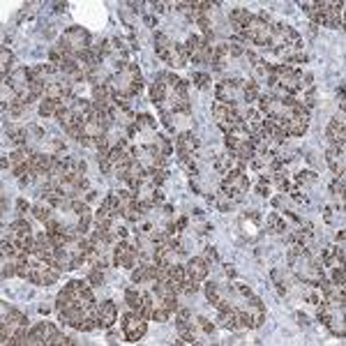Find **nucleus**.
<instances>
[{
    "mask_svg": "<svg viewBox=\"0 0 346 346\" xmlns=\"http://www.w3.org/2000/svg\"><path fill=\"white\" fill-rule=\"evenodd\" d=\"M247 190H249V178H247L245 171L235 169V171L224 173V180H222V194L229 196L233 203H240L242 198H245V194H247Z\"/></svg>",
    "mask_w": 346,
    "mask_h": 346,
    "instance_id": "1",
    "label": "nucleus"
},
{
    "mask_svg": "<svg viewBox=\"0 0 346 346\" xmlns=\"http://www.w3.org/2000/svg\"><path fill=\"white\" fill-rule=\"evenodd\" d=\"M113 266H120L125 270H132L139 266V249L134 245H129L127 240H118L113 245Z\"/></svg>",
    "mask_w": 346,
    "mask_h": 346,
    "instance_id": "2",
    "label": "nucleus"
},
{
    "mask_svg": "<svg viewBox=\"0 0 346 346\" xmlns=\"http://www.w3.org/2000/svg\"><path fill=\"white\" fill-rule=\"evenodd\" d=\"M148 332V321L141 318L136 311H129L122 316V335L127 342H141Z\"/></svg>",
    "mask_w": 346,
    "mask_h": 346,
    "instance_id": "3",
    "label": "nucleus"
},
{
    "mask_svg": "<svg viewBox=\"0 0 346 346\" xmlns=\"http://www.w3.org/2000/svg\"><path fill=\"white\" fill-rule=\"evenodd\" d=\"M60 42H65L67 46H70L74 53H81V51L90 49V33L85 28H81V26H70V28L63 33V37H60Z\"/></svg>",
    "mask_w": 346,
    "mask_h": 346,
    "instance_id": "4",
    "label": "nucleus"
},
{
    "mask_svg": "<svg viewBox=\"0 0 346 346\" xmlns=\"http://www.w3.org/2000/svg\"><path fill=\"white\" fill-rule=\"evenodd\" d=\"M325 136H328L330 146H346V118H344V113L335 115V118L328 122Z\"/></svg>",
    "mask_w": 346,
    "mask_h": 346,
    "instance_id": "5",
    "label": "nucleus"
},
{
    "mask_svg": "<svg viewBox=\"0 0 346 346\" xmlns=\"http://www.w3.org/2000/svg\"><path fill=\"white\" fill-rule=\"evenodd\" d=\"M198 139L192 132H183V134H178L176 139V153H178V159L183 162V159H187V157H192L194 153L198 150Z\"/></svg>",
    "mask_w": 346,
    "mask_h": 346,
    "instance_id": "6",
    "label": "nucleus"
},
{
    "mask_svg": "<svg viewBox=\"0 0 346 346\" xmlns=\"http://www.w3.org/2000/svg\"><path fill=\"white\" fill-rule=\"evenodd\" d=\"M58 332V328L49 321H42V323H37L35 328H30L28 330V344H46L49 346V339L53 337Z\"/></svg>",
    "mask_w": 346,
    "mask_h": 346,
    "instance_id": "7",
    "label": "nucleus"
},
{
    "mask_svg": "<svg viewBox=\"0 0 346 346\" xmlns=\"http://www.w3.org/2000/svg\"><path fill=\"white\" fill-rule=\"evenodd\" d=\"M185 270H187V279L205 282V277H208V272H210V263L205 261L203 256H192L190 261L185 263Z\"/></svg>",
    "mask_w": 346,
    "mask_h": 346,
    "instance_id": "8",
    "label": "nucleus"
},
{
    "mask_svg": "<svg viewBox=\"0 0 346 346\" xmlns=\"http://www.w3.org/2000/svg\"><path fill=\"white\" fill-rule=\"evenodd\" d=\"M325 162L330 166V171L335 176H344L346 173V155H344V146H330L325 153Z\"/></svg>",
    "mask_w": 346,
    "mask_h": 346,
    "instance_id": "9",
    "label": "nucleus"
},
{
    "mask_svg": "<svg viewBox=\"0 0 346 346\" xmlns=\"http://www.w3.org/2000/svg\"><path fill=\"white\" fill-rule=\"evenodd\" d=\"M118 321V305L113 303V300H104V303H99V311H97V325L99 328H113Z\"/></svg>",
    "mask_w": 346,
    "mask_h": 346,
    "instance_id": "10",
    "label": "nucleus"
},
{
    "mask_svg": "<svg viewBox=\"0 0 346 346\" xmlns=\"http://www.w3.org/2000/svg\"><path fill=\"white\" fill-rule=\"evenodd\" d=\"M5 78V83L14 90V95H19V92L23 90H28V85H30V72L28 67H19V70H14L9 77H2Z\"/></svg>",
    "mask_w": 346,
    "mask_h": 346,
    "instance_id": "11",
    "label": "nucleus"
},
{
    "mask_svg": "<svg viewBox=\"0 0 346 346\" xmlns=\"http://www.w3.org/2000/svg\"><path fill=\"white\" fill-rule=\"evenodd\" d=\"M245 311H247L249 318H252V325H254V328H261L263 321H266V305H263L261 298H259V296H249Z\"/></svg>",
    "mask_w": 346,
    "mask_h": 346,
    "instance_id": "12",
    "label": "nucleus"
},
{
    "mask_svg": "<svg viewBox=\"0 0 346 346\" xmlns=\"http://www.w3.org/2000/svg\"><path fill=\"white\" fill-rule=\"evenodd\" d=\"M153 42H155V53H157V58H162L164 63H166V58H169V51H171V46H173V42H171L169 37L164 35L162 30H155V35H153Z\"/></svg>",
    "mask_w": 346,
    "mask_h": 346,
    "instance_id": "13",
    "label": "nucleus"
},
{
    "mask_svg": "<svg viewBox=\"0 0 346 346\" xmlns=\"http://www.w3.org/2000/svg\"><path fill=\"white\" fill-rule=\"evenodd\" d=\"M166 63H169L171 67H178V70L190 63V60H187V53H185V46H183V44H176V42H173V46H171V51H169V58H166Z\"/></svg>",
    "mask_w": 346,
    "mask_h": 346,
    "instance_id": "14",
    "label": "nucleus"
},
{
    "mask_svg": "<svg viewBox=\"0 0 346 346\" xmlns=\"http://www.w3.org/2000/svg\"><path fill=\"white\" fill-rule=\"evenodd\" d=\"M5 134L16 148H23L26 146V139H28V129L19 127V125H5Z\"/></svg>",
    "mask_w": 346,
    "mask_h": 346,
    "instance_id": "15",
    "label": "nucleus"
},
{
    "mask_svg": "<svg viewBox=\"0 0 346 346\" xmlns=\"http://www.w3.org/2000/svg\"><path fill=\"white\" fill-rule=\"evenodd\" d=\"M252 70H254V77H252V78H254L256 83H259V81H263V83H266V81H268V78L275 74V65L266 63V60L261 58L256 65H252Z\"/></svg>",
    "mask_w": 346,
    "mask_h": 346,
    "instance_id": "16",
    "label": "nucleus"
},
{
    "mask_svg": "<svg viewBox=\"0 0 346 346\" xmlns=\"http://www.w3.org/2000/svg\"><path fill=\"white\" fill-rule=\"evenodd\" d=\"M217 325L224 330H238V321H235V307L222 309L217 314Z\"/></svg>",
    "mask_w": 346,
    "mask_h": 346,
    "instance_id": "17",
    "label": "nucleus"
},
{
    "mask_svg": "<svg viewBox=\"0 0 346 346\" xmlns=\"http://www.w3.org/2000/svg\"><path fill=\"white\" fill-rule=\"evenodd\" d=\"M252 16H254V14H252L247 7H233V9H229V23H231V26H242V28H245Z\"/></svg>",
    "mask_w": 346,
    "mask_h": 346,
    "instance_id": "18",
    "label": "nucleus"
},
{
    "mask_svg": "<svg viewBox=\"0 0 346 346\" xmlns=\"http://www.w3.org/2000/svg\"><path fill=\"white\" fill-rule=\"evenodd\" d=\"M33 215H35V217L39 219L42 224H46V222L53 217V205L46 203V201L42 198V201H37V203L33 205Z\"/></svg>",
    "mask_w": 346,
    "mask_h": 346,
    "instance_id": "19",
    "label": "nucleus"
},
{
    "mask_svg": "<svg viewBox=\"0 0 346 346\" xmlns=\"http://www.w3.org/2000/svg\"><path fill=\"white\" fill-rule=\"evenodd\" d=\"M169 88H166V85L164 83H159V81H155V83L150 85V102H153V104H164V102H166V97H169Z\"/></svg>",
    "mask_w": 346,
    "mask_h": 346,
    "instance_id": "20",
    "label": "nucleus"
},
{
    "mask_svg": "<svg viewBox=\"0 0 346 346\" xmlns=\"http://www.w3.org/2000/svg\"><path fill=\"white\" fill-rule=\"evenodd\" d=\"M286 222H284L277 212H270L268 219H266V231H270V233H286Z\"/></svg>",
    "mask_w": 346,
    "mask_h": 346,
    "instance_id": "21",
    "label": "nucleus"
},
{
    "mask_svg": "<svg viewBox=\"0 0 346 346\" xmlns=\"http://www.w3.org/2000/svg\"><path fill=\"white\" fill-rule=\"evenodd\" d=\"M60 109H63V104L56 99H42L39 102V115L42 118H56Z\"/></svg>",
    "mask_w": 346,
    "mask_h": 346,
    "instance_id": "22",
    "label": "nucleus"
},
{
    "mask_svg": "<svg viewBox=\"0 0 346 346\" xmlns=\"http://www.w3.org/2000/svg\"><path fill=\"white\" fill-rule=\"evenodd\" d=\"M65 95V88L60 81H46V88H44V97L42 99H56L60 102Z\"/></svg>",
    "mask_w": 346,
    "mask_h": 346,
    "instance_id": "23",
    "label": "nucleus"
},
{
    "mask_svg": "<svg viewBox=\"0 0 346 346\" xmlns=\"http://www.w3.org/2000/svg\"><path fill=\"white\" fill-rule=\"evenodd\" d=\"M224 46H226V51H229V56H233V58H240V56H245V42H242L240 37H229L224 42Z\"/></svg>",
    "mask_w": 346,
    "mask_h": 346,
    "instance_id": "24",
    "label": "nucleus"
},
{
    "mask_svg": "<svg viewBox=\"0 0 346 346\" xmlns=\"http://www.w3.org/2000/svg\"><path fill=\"white\" fill-rule=\"evenodd\" d=\"M141 300H143V291H139V289H127L125 291V303H127V307L132 311H136L139 307H141Z\"/></svg>",
    "mask_w": 346,
    "mask_h": 346,
    "instance_id": "25",
    "label": "nucleus"
},
{
    "mask_svg": "<svg viewBox=\"0 0 346 346\" xmlns=\"http://www.w3.org/2000/svg\"><path fill=\"white\" fill-rule=\"evenodd\" d=\"M325 328H328V330H330L332 335H335V337L344 339V335H346V325H344V321H342V316L337 318L335 314H332V318L328 321V323H325Z\"/></svg>",
    "mask_w": 346,
    "mask_h": 346,
    "instance_id": "26",
    "label": "nucleus"
},
{
    "mask_svg": "<svg viewBox=\"0 0 346 346\" xmlns=\"http://www.w3.org/2000/svg\"><path fill=\"white\" fill-rule=\"evenodd\" d=\"M153 143H155V148L159 150L162 155H166V157L173 155V143H171L164 134H155V141H153Z\"/></svg>",
    "mask_w": 346,
    "mask_h": 346,
    "instance_id": "27",
    "label": "nucleus"
},
{
    "mask_svg": "<svg viewBox=\"0 0 346 346\" xmlns=\"http://www.w3.org/2000/svg\"><path fill=\"white\" fill-rule=\"evenodd\" d=\"M247 141L245 136L240 134H224V143H226V150H231V153H238L240 150V146Z\"/></svg>",
    "mask_w": 346,
    "mask_h": 346,
    "instance_id": "28",
    "label": "nucleus"
},
{
    "mask_svg": "<svg viewBox=\"0 0 346 346\" xmlns=\"http://www.w3.org/2000/svg\"><path fill=\"white\" fill-rule=\"evenodd\" d=\"M203 291H205V298H208V303L215 307V305L219 303V298H222V289H219V284H205L203 286Z\"/></svg>",
    "mask_w": 346,
    "mask_h": 346,
    "instance_id": "29",
    "label": "nucleus"
},
{
    "mask_svg": "<svg viewBox=\"0 0 346 346\" xmlns=\"http://www.w3.org/2000/svg\"><path fill=\"white\" fill-rule=\"evenodd\" d=\"M16 275V256H2V279Z\"/></svg>",
    "mask_w": 346,
    "mask_h": 346,
    "instance_id": "30",
    "label": "nucleus"
},
{
    "mask_svg": "<svg viewBox=\"0 0 346 346\" xmlns=\"http://www.w3.org/2000/svg\"><path fill=\"white\" fill-rule=\"evenodd\" d=\"M14 72V53L5 46L2 49V77H9Z\"/></svg>",
    "mask_w": 346,
    "mask_h": 346,
    "instance_id": "31",
    "label": "nucleus"
},
{
    "mask_svg": "<svg viewBox=\"0 0 346 346\" xmlns=\"http://www.w3.org/2000/svg\"><path fill=\"white\" fill-rule=\"evenodd\" d=\"M134 125L139 129H155V118L150 113H139L134 118Z\"/></svg>",
    "mask_w": 346,
    "mask_h": 346,
    "instance_id": "32",
    "label": "nucleus"
},
{
    "mask_svg": "<svg viewBox=\"0 0 346 346\" xmlns=\"http://www.w3.org/2000/svg\"><path fill=\"white\" fill-rule=\"evenodd\" d=\"M270 183H272V176H261L259 183H256V194L263 198L270 196Z\"/></svg>",
    "mask_w": 346,
    "mask_h": 346,
    "instance_id": "33",
    "label": "nucleus"
},
{
    "mask_svg": "<svg viewBox=\"0 0 346 346\" xmlns=\"http://www.w3.org/2000/svg\"><path fill=\"white\" fill-rule=\"evenodd\" d=\"M194 323H196V330H201L203 335H212V332H215V328H217V325L212 323L210 318H205V316H196V318H194Z\"/></svg>",
    "mask_w": 346,
    "mask_h": 346,
    "instance_id": "34",
    "label": "nucleus"
},
{
    "mask_svg": "<svg viewBox=\"0 0 346 346\" xmlns=\"http://www.w3.org/2000/svg\"><path fill=\"white\" fill-rule=\"evenodd\" d=\"M192 81H194L196 88H201V90H208V88H210V74H205V72H194V74H192Z\"/></svg>",
    "mask_w": 346,
    "mask_h": 346,
    "instance_id": "35",
    "label": "nucleus"
},
{
    "mask_svg": "<svg viewBox=\"0 0 346 346\" xmlns=\"http://www.w3.org/2000/svg\"><path fill=\"white\" fill-rule=\"evenodd\" d=\"M330 282L337 286H346V277H344V266H332L330 272Z\"/></svg>",
    "mask_w": 346,
    "mask_h": 346,
    "instance_id": "36",
    "label": "nucleus"
},
{
    "mask_svg": "<svg viewBox=\"0 0 346 346\" xmlns=\"http://www.w3.org/2000/svg\"><path fill=\"white\" fill-rule=\"evenodd\" d=\"M169 318H171V311L164 305H157L155 309H153V321H157V323H166Z\"/></svg>",
    "mask_w": 346,
    "mask_h": 346,
    "instance_id": "37",
    "label": "nucleus"
},
{
    "mask_svg": "<svg viewBox=\"0 0 346 346\" xmlns=\"http://www.w3.org/2000/svg\"><path fill=\"white\" fill-rule=\"evenodd\" d=\"M88 282H90L92 286H102V284H104V270L102 268H90V272H88Z\"/></svg>",
    "mask_w": 346,
    "mask_h": 346,
    "instance_id": "38",
    "label": "nucleus"
},
{
    "mask_svg": "<svg viewBox=\"0 0 346 346\" xmlns=\"http://www.w3.org/2000/svg\"><path fill=\"white\" fill-rule=\"evenodd\" d=\"M296 183L298 185L316 183V173H311V171H300V173H296Z\"/></svg>",
    "mask_w": 346,
    "mask_h": 346,
    "instance_id": "39",
    "label": "nucleus"
},
{
    "mask_svg": "<svg viewBox=\"0 0 346 346\" xmlns=\"http://www.w3.org/2000/svg\"><path fill=\"white\" fill-rule=\"evenodd\" d=\"M201 282H194V279H187L185 282V286H183V293L185 296H194V293H198L201 291V286H198Z\"/></svg>",
    "mask_w": 346,
    "mask_h": 346,
    "instance_id": "40",
    "label": "nucleus"
},
{
    "mask_svg": "<svg viewBox=\"0 0 346 346\" xmlns=\"http://www.w3.org/2000/svg\"><path fill=\"white\" fill-rule=\"evenodd\" d=\"M332 249H335V261H337V266H344V261H346L344 245H337V247H332Z\"/></svg>",
    "mask_w": 346,
    "mask_h": 346,
    "instance_id": "41",
    "label": "nucleus"
},
{
    "mask_svg": "<svg viewBox=\"0 0 346 346\" xmlns=\"http://www.w3.org/2000/svg\"><path fill=\"white\" fill-rule=\"evenodd\" d=\"M305 300H307L309 305H314V307H316V305L321 303V296H318V291H307V293H305Z\"/></svg>",
    "mask_w": 346,
    "mask_h": 346,
    "instance_id": "42",
    "label": "nucleus"
},
{
    "mask_svg": "<svg viewBox=\"0 0 346 346\" xmlns=\"http://www.w3.org/2000/svg\"><path fill=\"white\" fill-rule=\"evenodd\" d=\"M203 259H205V261H208V263H215V261H217V259H219V256H217V249H215V247H205V252H203Z\"/></svg>",
    "mask_w": 346,
    "mask_h": 346,
    "instance_id": "43",
    "label": "nucleus"
},
{
    "mask_svg": "<svg viewBox=\"0 0 346 346\" xmlns=\"http://www.w3.org/2000/svg\"><path fill=\"white\" fill-rule=\"evenodd\" d=\"M233 289L238 291V293H240V296H245V298L254 296V293H252V289H249L247 284H242V282H235V286H233Z\"/></svg>",
    "mask_w": 346,
    "mask_h": 346,
    "instance_id": "44",
    "label": "nucleus"
},
{
    "mask_svg": "<svg viewBox=\"0 0 346 346\" xmlns=\"http://www.w3.org/2000/svg\"><path fill=\"white\" fill-rule=\"evenodd\" d=\"M113 231H115V238H118V240H127L129 238L127 226H113Z\"/></svg>",
    "mask_w": 346,
    "mask_h": 346,
    "instance_id": "45",
    "label": "nucleus"
},
{
    "mask_svg": "<svg viewBox=\"0 0 346 346\" xmlns=\"http://www.w3.org/2000/svg\"><path fill=\"white\" fill-rule=\"evenodd\" d=\"M16 208H19V212H21V215H26L28 210H33V205H30L26 198H19V201H16Z\"/></svg>",
    "mask_w": 346,
    "mask_h": 346,
    "instance_id": "46",
    "label": "nucleus"
},
{
    "mask_svg": "<svg viewBox=\"0 0 346 346\" xmlns=\"http://www.w3.org/2000/svg\"><path fill=\"white\" fill-rule=\"evenodd\" d=\"M166 7H169V2H155V5H153V9H155V12H159V14H164V12H166Z\"/></svg>",
    "mask_w": 346,
    "mask_h": 346,
    "instance_id": "47",
    "label": "nucleus"
},
{
    "mask_svg": "<svg viewBox=\"0 0 346 346\" xmlns=\"http://www.w3.org/2000/svg\"><path fill=\"white\" fill-rule=\"evenodd\" d=\"M224 275L233 279V277H235V268H233V266H229V263H226V266H224Z\"/></svg>",
    "mask_w": 346,
    "mask_h": 346,
    "instance_id": "48",
    "label": "nucleus"
},
{
    "mask_svg": "<svg viewBox=\"0 0 346 346\" xmlns=\"http://www.w3.org/2000/svg\"><path fill=\"white\" fill-rule=\"evenodd\" d=\"M344 238H346L344 229H339V231H337V235H335V240H337V245H344Z\"/></svg>",
    "mask_w": 346,
    "mask_h": 346,
    "instance_id": "49",
    "label": "nucleus"
},
{
    "mask_svg": "<svg viewBox=\"0 0 346 346\" xmlns=\"http://www.w3.org/2000/svg\"><path fill=\"white\" fill-rule=\"evenodd\" d=\"M323 217H325V222H332V208L330 205H325L323 208Z\"/></svg>",
    "mask_w": 346,
    "mask_h": 346,
    "instance_id": "50",
    "label": "nucleus"
},
{
    "mask_svg": "<svg viewBox=\"0 0 346 346\" xmlns=\"http://www.w3.org/2000/svg\"><path fill=\"white\" fill-rule=\"evenodd\" d=\"M95 198H97V194H95V192H88V194H85V203H92V201H95Z\"/></svg>",
    "mask_w": 346,
    "mask_h": 346,
    "instance_id": "51",
    "label": "nucleus"
},
{
    "mask_svg": "<svg viewBox=\"0 0 346 346\" xmlns=\"http://www.w3.org/2000/svg\"><path fill=\"white\" fill-rule=\"evenodd\" d=\"M51 311V305H39V314H49Z\"/></svg>",
    "mask_w": 346,
    "mask_h": 346,
    "instance_id": "52",
    "label": "nucleus"
},
{
    "mask_svg": "<svg viewBox=\"0 0 346 346\" xmlns=\"http://www.w3.org/2000/svg\"><path fill=\"white\" fill-rule=\"evenodd\" d=\"M298 321H300V325H307V323H309V318L305 316V314H298Z\"/></svg>",
    "mask_w": 346,
    "mask_h": 346,
    "instance_id": "53",
    "label": "nucleus"
},
{
    "mask_svg": "<svg viewBox=\"0 0 346 346\" xmlns=\"http://www.w3.org/2000/svg\"><path fill=\"white\" fill-rule=\"evenodd\" d=\"M109 342H118V335H115L111 328H109Z\"/></svg>",
    "mask_w": 346,
    "mask_h": 346,
    "instance_id": "54",
    "label": "nucleus"
}]
</instances>
